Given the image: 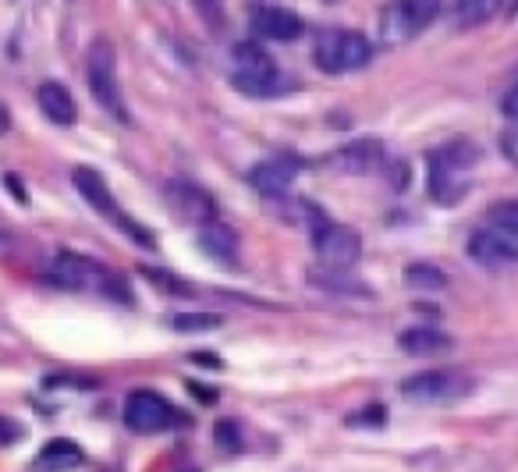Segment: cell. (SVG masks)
Instances as JSON below:
<instances>
[{
  "instance_id": "obj_1",
  "label": "cell",
  "mask_w": 518,
  "mask_h": 472,
  "mask_svg": "<svg viewBox=\"0 0 518 472\" xmlns=\"http://www.w3.org/2000/svg\"><path fill=\"white\" fill-rule=\"evenodd\" d=\"M479 160V149H475L469 139H455V142H444L440 149H433L427 157V188L440 207H455L458 199H465V192L473 188V168Z\"/></svg>"
},
{
  "instance_id": "obj_2",
  "label": "cell",
  "mask_w": 518,
  "mask_h": 472,
  "mask_svg": "<svg viewBox=\"0 0 518 472\" xmlns=\"http://www.w3.org/2000/svg\"><path fill=\"white\" fill-rule=\"evenodd\" d=\"M312 61H316V68L327 72V75L362 72V68L373 61V43H369L362 33L327 25V29H320L316 40H312Z\"/></svg>"
},
{
  "instance_id": "obj_3",
  "label": "cell",
  "mask_w": 518,
  "mask_h": 472,
  "mask_svg": "<svg viewBox=\"0 0 518 472\" xmlns=\"http://www.w3.org/2000/svg\"><path fill=\"white\" fill-rule=\"evenodd\" d=\"M50 277L72 292H100L110 299H129V288L118 274H110L100 259L82 256V253H57L50 263Z\"/></svg>"
},
{
  "instance_id": "obj_4",
  "label": "cell",
  "mask_w": 518,
  "mask_h": 472,
  "mask_svg": "<svg viewBox=\"0 0 518 472\" xmlns=\"http://www.w3.org/2000/svg\"><path fill=\"white\" fill-rule=\"evenodd\" d=\"M86 82H89V92L96 96V103H100L110 118L131 125L129 103H125V92H121V82H118V53H114V46L107 43V40L89 43Z\"/></svg>"
},
{
  "instance_id": "obj_5",
  "label": "cell",
  "mask_w": 518,
  "mask_h": 472,
  "mask_svg": "<svg viewBox=\"0 0 518 472\" xmlns=\"http://www.w3.org/2000/svg\"><path fill=\"white\" fill-rule=\"evenodd\" d=\"M440 14V0H390L377 18V40L384 46H405L430 29Z\"/></svg>"
},
{
  "instance_id": "obj_6",
  "label": "cell",
  "mask_w": 518,
  "mask_h": 472,
  "mask_svg": "<svg viewBox=\"0 0 518 472\" xmlns=\"http://www.w3.org/2000/svg\"><path fill=\"white\" fill-rule=\"evenodd\" d=\"M398 390H401V398H408L416 405H455L473 394L475 380L465 370H430V373H416V377L401 380Z\"/></svg>"
},
{
  "instance_id": "obj_7",
  "label": "cell",
  "mask_w": 518,
  "mask_h": 472,
  "mask_svg": "<svg viewBox=\"0 0 518 472\" xmlns=\"http://www.w3.org/2000/svg\"><path fill=\"white\" fill-rule=\"evenodd\" d=\"M72 181H75V188H79V196L86 199L89 207L96 210L100 217H107L121 235H129L135 246H142V249H153V235L146 231V227H139L135 220H131L118 203H114V196H110V188H107V181H103V174L92 171V168H75L72 174Z\"/></svg>"
},
{
  "instance_id": "obj_8",
  "label": "cell",
  "mask_w": 518,
  "mask_h": 472,
  "mask_svg": "<svg viewBox=\"0 0 518 472\" xmlns=\"http://www.w3.org/2000/svg\"><path fill=\"white\" fill-rule=\"evenodd\" d=\"M312 253L320 259L323 270H351L359 256H362V242L351 227H341V224H331L327 217L312 214Z\"/></svg>"
},
{
  "instance_id": "obj_9",
  "label": "cell",
  "mask_w": 518,
  "mask_h": 472,
  "mask_svg": "<svg viewBox=\"0 0 518 472\" xmlns=\"http://www.w3.org/2000/svg\"><path fill=\"white\" fill-rule=\"evenodd\" d=\"M121 416H125V427L135 433H160L174 423V409L157 390H131Z\"/></svg>"
},
{
  "instance_id": "obj_10",
  "label": "cell",
  "mask_w": 518,
  "mask_h": 472,
  "mask_svg": "<svg viewBox=\"0 0 518 472\" xmlns=\"http://www.w3.org/2000/svg\"><path fill=\"white\" fill-rule=\"evenodd\" d=\"M168 207L188 227H203V224L216 220V203L210 199V192L192 185V181H171L168 185Z\"/></svg>"
},
{
  "instance_id": "obj_11",
  "label": "cell",
  "mask_w": 518,
  "mask_h": 472,
  "mask_svg": "<svg viewBox=\"0 0 518 472\" xmlns=\"http://www.w3.org/2000/svg\"><path fill=\"white\" fill-rule=\"evenodd\" d=\"M249 25L259 40H273V43H295L305 33L302 18L288 7H273V4H259L249 11Z\"/></svg>"
},
{
  "instance_id": "obj_12",
  "label": "cell",
  "mask_w": 518,
  "mask_h": 472,
  "mask_svg": "<svg viewBox=\"0 0 518 472\" xmlns=\"http://www.w3.org/2000/svg\"><path fill=\"white\" fill-rule=\"evenodd\" d=\"M469 256L479 266H504L518 259V227L515 231H497V227H483L469 238Z\"/></svg>"
},
{
  "instance_id": "obj_13",
  "label": "cell",
  "mask_w": 518,
  "mask_h": 472,
  "mask_svg": "<svg viewBox=\"0 0 518 472\" xmlns=\"http://www.w3.org/2000/svg\"><path fill=\"white\" fill-rule=\"evenodd\" d=\"M384 164V146L377 139H359L348 142L345 149H338L331 157V168L338 174H369Z\"/></svg>"
},
{
  "instance_id": "obj_14",
  "label": "cell",
  "mask_w": 518,
  "mask_h": 472,
  "mask_svg": "<svg viewBox=\"0 0 518 472\" xmlns=\"http://www.w3.org/2000/svg\"><path fill=\"white\" fill-rule=\"evenodd\" d=\"M295 174H299L295 164H288V160H266V164H256L249 171V185L263 196H270V199H281V196L292 192Z\"/></svg>"
},
{
  "instance_id": "obj_15",
  "label": "cell",
  "mask_w": 518,
  "mask_h": 472,
  "mask_svg": "<svg viewBox=\"0 0 518 472\" xmlns=\"http://www.w3.org/2000/svg\"><path fill=\"white\" fill-rule=\"evenodd\" d=\"M36 100H40V111L46 114V121H50V125L68 129V125H75V121H79L75 96L61 86V82H40V89H36Z\"/></svg>"
},
{
  "instance_id": "obj_16",
  "label": "cell",
  "mask_w": 518,
  "mask_h": 472,
  "mask_svg": "<svg viewBox=\"0 0 518 472\" xmlns=\"http://www.w3.org/2000/svg\"><path fill=\"white\" fill-rule=\"evenodd\" d=\"M199 246L214 256V263L220 266H238V235L231 231V224H220L210 220L199 227Z\"/></svg>"
},
{
  "instance_id": "obj_17",
  "label": "cell",
  "mask_w": 518,
  "mask_h": 472,
  "mask_svg": "<svg viewBox=\"0 0 518 472\" xmlns=\"http://www.w3.org/2000/svg\"><path fill=\"white\" fill-rule=\"evenodd\" d=\"M398 348H401L405 355L430 359V355H444V352H451L455 342H451L444 331H433V327H412V331H401V334H398Z\"/></svg>"
},
{
  "instance_id": "obj_18",
  "label": "cell",
  "mask_w": 518,
  "mask_h": 472,
  "mask_svg": "<svg viewBox=\"0 0 518 472\" xmlns=\"http://www.w3.org/2000/svg\"><path fill=\"white\" fill-rule=\"evenodd\" d=\"M231 86L238 89L242 96H256V100H270V96H284V92H292V79H284L277 68L273 72H259V75H242V72H235V79H231Z\"/></svg>"
},
{
  "instance_id": "obj_19",
  "label": "cell",
  "mask_w": 518,
  "mask_h": 472,
  "mask_svg": "<svg viewBox=\"0 0 518 472\" xmlns=\"http://www.w3.org/2000/svg\"><path fill=\"white\" fill-rule=\"evenodd\" d=\"M40 469L46 472H68V469H79L82 466V448L75 444V440H68V437H53V440H46L43 451H40Z\"/></svg>"
},
{
  "instance_id": "obj_20",
  "label": "cell",
  "mask_w": 518,
  "mask_h": 472,
  "mask_svg": "<svg viewBox=\"0 0 518 472\" xmlns=\"http://www.w3.org/2000/svg\"><path fill=\"white\" fill-rule=\"evenodd\" d=\"M501 7H504V0H458L451 11V22H455V29H479L490 18H497Z\"/></svg>"
},
{
  "instance_id": "obj_21",
  "label": "cell",
  "mask_w": 518,
  "mask_h": 472,
  "mask_svg": "<svg viewBox=\"0 0 518 472\" xmlns=\"http://www.w3.org/2000/svg\"><path fill=\"white\" fill-rule=\"evenodd\" d=\"M235 72H242V75L273 72V61H270V53L259 43H238L235 46Z\"/></svg>"
},
{
  "instance_id": "obj_22",
  "label": "cell",
  "mask_w": 518,
  "mask_h": 472,
  "mask_svg": "<svg viewBox=\"0 0 518 472\" xmlns=\"http://www.w3.org/2000/svg\"><path fill=\"white\" fill-rule=\"evenodd\" d=\"M405 281L412 288H419V292H444L447 288V274L440 266H433V263H412L405 270Z\"/></svg>"
},
{
  "instance_id": "obj_23",
  "label": "cell",
  "mask_w": 518,
  "mask_h": 472,
  "mask_svg": "<svg viewBox=\"0 0 518 472\" xmlns=\"http://www.w3.org/2000/svg\"><path fill=\"white\" fill-rule=\"evenodd\" d=\"M309 281L316 284V288H323V292H345V295H369L366 288H359V281H345V274L341 270H312L309 274Z\"/></svg>"
},
{
  "instance_id": "obj_24",
  "label": "cell",
  "mask_w": 518,
  "mask_h": 472,
  "mask_svg": "<svg viewBox=\"0 0 518 472\" xmlns=\"http://www.w3.org/2000/svg\"><path fill=\"white\" fill-rule=\"evenodd\" d=\"M483 227H497V231H515L518 227V203L515 199H504V203H494L486 214H483Z\"/></svg>"
},
{
  "instance_id": "obj_25",
  "label": "cell",
  "mask_w": 518,
  "mask_h": 472,
  "mask_svg": "<svg viewBox=\"0 0 518 472\" xmlns=\"http://www.w3.org/2000/svg\"><path fill=\"white\" fill-rule=\"evenodd\" d=\"M192 11L203 18V25L220 36L227 29V11H224V0H192Z\"/></svg>"
},
{
  "instance_id": "obj_26",
  "label": "cell",
  "mask_w": 518,
  "mask_h": 472,
  "mask_svg": "<svg viewBox=\"0 0 518 472\" xmlns=\"http://www.w3.org/2000/svg\"><path fill=\"white\" fill-rule=\"evenodd\" d=\"M214 440L220 451H238L242 448V429H238V423H231V419H220L214 427Z\"/></svg>"
},
{
  "instance_id": "obj_27",
  "label": "cell",
  "mask_w": 518,
  "mask_h": 472,
  "mask_svg": "<svg viewBox=\"0 0 518 472\" xmlns=\"http://www.w3.org/2000/svg\"><path fill=\"white\" fill-rule=\"evenodd\" d=\"M168 323H171L174 331H206V327H216L220 320L199 313V316H174V320H168Z\"/></svg>"
},
{
  "instance_id": "obj_28",
  "label": "cell",
  "mask_w": 518,
  "mask_h": 472,
  "mask_svg": "<svg viewBox=\"0 0 518 472\" xmlns=\"http://www.w3.org/2000/svg\"><path fill=\"white\" fill-rule=\"evenodd\" d=\"M501 153L518 168V118H512L508 129L501 131Z\"/></svg>"
},
{
  "instance_id": "obj_29",
  "label": "cell",
  "mask_w": 518,
  "mask_h": 472,
  "mask_svg": "<svg viewBox=\"0 0 518 472\" xmlns=\"http://www.w3.org/2000/svg\"><path fill=\"white\" fill-rule=\"evenodd\" d=\"M388 419V412H384V405H366L362 412H355V416H348V423L355 427V423H373V427H380Z\"/></svg>"
},
{
  "instance_id": "obj_30",
  "label": "cell",
  "mask_w": 518,
  "mask_h": 472,
  "mask_svg": "<svg viewBox=\"0 0 518 472\" xmlns=\"http://www.w3.org/2000/svg\"><path fill=\"white\" fill-rule=\"evenodd\" d=\"M142 277H149V281H160V288L164 292H177V295H188V288L177 281V277H168V274H160V270H146L142 266Z\"/></svg>"
},
{
  "instance_id": "obj_31",
  "label": "cell",
  "mask_w": 518,
  "mask_h": 472,
  "mask_svg": "<svg viewBox=\"0 0 518 472\" xmlns=\"http://www.w3.org/2000/svg\"><path fill=\"white\" fill-rule=\"evenodd\" d=\"M501 111H504V118L512 121V118H518V82L512 86V92L501 100Z\"/></svg>"
},
{
  "instance_id": "obj_32",
  "label": "cell",
  "mask_w": 518,
  "mask_h": 472,
  "mask_svg": "<svg viewBox=\"0 0 518 472\" xmlns=\"http://www.w3.org/2000/svg\"><path fill=\"white\" fill-rule=\"evenodd\" d=\"M188 390H192V394H196V398H199V401H203V405H214V401H216V390H214V387H203V384H188Z\"/></svg>"
},
{
  "instance_id": "obj_33",
  "label": "cell",
  "mask_w": 518,
  "mask_h": 472,
  "mask_svg": "<svg viewBox=\"0 0 518 472\" xmlns=\"http://www.w3.org/2000/svg\"><path fill=\"white\" fill-rule=\"evenodd\" d=\"M508 18H518V0H512V7H508Z\"/></svg>"
}]
</instances>
